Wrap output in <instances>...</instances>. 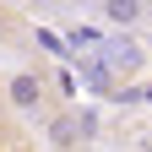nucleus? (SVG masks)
<instances>
[{
  "label": "nucleus",
  "mask_w": 152,
  "mask_h": 152,
  "mask_svg": "<svg viewBox=\"0 0 152 152\" xmlns=\"http://www.w3.org/2000/svg\"><path fill=\"white\" fill-rule=\"evenodd\" d=\"M6 103L16 114H27V120H49V76L44 71H11L6 76Z\"/></svg>",
  "instance_id": "1"
},
{
  "label": "nucleus",
  "mask_w": 152,
  "mask_h": 152,
  "mask_svg": "<svg viewBox=\"0 0 152 152\" xmlns=\"http://www.w3.org/2000/svg\"><path fill=\"white\" fill-rule=\"evenodd\" d=\"M44 141H49V152H76V147H82V125H76V109L49 114V125H44Z\"/></svg>",
  "instance_id": "2"
},
{
  "label": "nucleus",
  "mask_w": 152,
  "mask_h": 152,
  "mask_svg": "<svg viewBox=\"0 0 152 152\" xmlns=\"http://www.w3.org/2000/svg\"><path fill=\"white\" fill-rule=\"evenodd\" d=\"M141 16H147V6H130V0H109V6H103V22H109L114 33H125V27H136Z\"/></svg>",
  "instance_id": "3"
},
{
  "label": "nucleus",
  "mask_w": 152,
  "mask_h": 152,
  "mask_svg": "<svg viewBox=\"0 0 152 152\" xmlns=\"http://www.w3.org/2000/svg\"><path fill=\"white\" fill-rule=\"evenodd\" d=\"M65 44L71 49H103V33L98 27H65Z\"/></svg>",
  "instance_id": "4"
},
{
  "label": "nucleus",
  "mask_w": 152,
  "mask_h": 152,
  "mask_svg": "<svg viewBox=\"0 0 152 152\" xmlns=\"http://www.w3.org/2000/svg\"><path fill=\"white\" fill-rule=\"evenodd\" d=\"M125 103H152V82H141V87H130V92H120Z\"/></svg>",
  "instance_id": "5"
},
{
  "label": "nucleus",
  "mask_w": 152,
  "mask_h": 152,
  "mask_svg": "<svg viewBox=\"0 0 152 152\" xmlns=\"http://www.w3.org/2000/svg\"><path fill=\"white\" fill-rule=\"evenodd\" d=\"M6 33H11V27H6V11H0V44H6Z\"/></svg>",
  "instance_id": "6"
}]
</instances>
